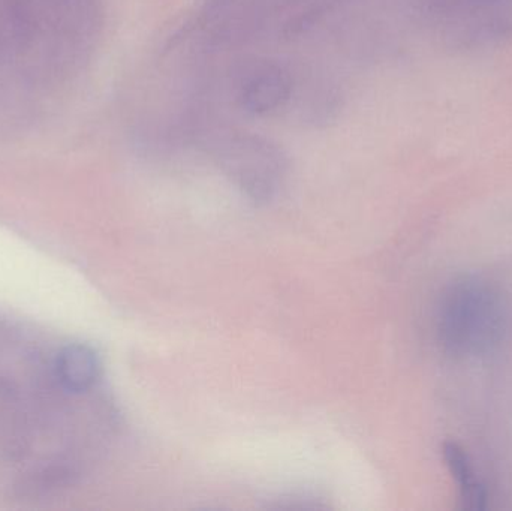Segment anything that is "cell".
<instances>
[{"mask_svg":"<svg viewBox=\"0 0 512 511\" xmlns=\"http://www.w3.org/2000/svg\"><path fill=\"white\" fill-rule=\"evenodd\" d=\"M507 321L501 293L483 282H463L442 308V341L456 353H486L504 338Z\"/></svg>","mask_w":512,"mask_h":511,"instance_id":"cell-3","label":"cell"},{"mask_svg":"<svg viewBox=\"0 0 512 511\" xmlns=\"http://www.w3.org/2000/svg\"><path fill=\"white\" fill-rule=\"evenodd\" d=\"M285 0H204L179 42L195 53L242 47L273 32Z\"/></svg>","mask_w":512,"mask_h":511,"instance_id":"cell-2","label":"cell"},{"mask_svg":"<svg viewBox=\"0 0 512 511\" xmlns=\"http://www.w3.org/2000/svg\"><path fill=\"white\" fill-rule=\"evenodd\" d=\"M57 378L68 392L84 393L95 386L101 362L93 348L84 344L66 345L56 360Z\"/></svg>","mask_w":512,"mask_h":511,"instance_id":"cell-5","label":"cell"},{"mask_svg":"<svg viewBox=\"0 0 512 511\" xmlns=\"http://www.w3.org/2000/svg\"><path fill=\"white\" fill-rule=\"evenodd\" d=\"M442 453H444L448 470L459 485L463 500L468 503L469 509H486L487 492L484 486H481L475 479L474 468L469 461L468 453L459 444L451 443V441L444 444Z\"/></svg>","mask_w":512,"mask_h":511,"instance_id":"cell-6","label":"cell"},{"mask_svg":"<svg viewBox=\"0 0 512 511\" xmlns=\"http://www.w3.org/2000/svg\"><path fill=\"white\" fill-rule=\"evenodd\" d=\"M300 81L288 63L258 57L233 69L228 90L236 110L249 117H271L291 108Z\"/></svg>","mask_w":512,"mask_h":511,"instance_id":"cell-4","label":"cell"},{"mask_svg":"<svg viewBox=\"0 0 512 511\" xmlns=\"http://www.w3.org/2000/svg\"><path fill=\"white\" fill-rule=\"evenodd\" d=\"M192 147L206 153L231 182L255 200L270 198L288 170L286 155L270 138L213 117L195 135Z\"/></svg>","mask_w":512,"mask_h":511,"instance_id":"cell-1","label":"cell"}]
</instances>
